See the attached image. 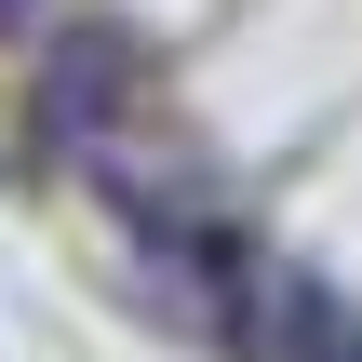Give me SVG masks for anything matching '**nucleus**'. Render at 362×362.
<instances>
[{"label":"nucleus","instance_id":"f257e3e1","mask_svg":"<svg viewBox=\"0 0 362 362\" xmlns=\"http://www.w3.org/2000/svg\"><path fill=\"white\" fill-rule=\"evenodd\" d=\"M134 94H148V54L121 27H54L40 40V81H27V148L81 175V148H107L134 121Z\"/></svg>","mask_w":362,"mask_h":362},{"label":"nucleus","instance_id":"7ed1b4c3","mask_svg":"<svg viewBox=\"0 0 362 362\" xmlns=\"http://www.w3.org/2000/svg\"><path fill=\"white\" fill-rule=\"evenodd\" d=\"M309 362H362V322H336V336H322V349H309Z\"/></svg>","mask_w":362,"mask_h":362},{"label":"nucleus","instance_id":"f03ea898","mask_svg":"<svg viewBox=\"0 0 362 362\" xmlns=\"http://www.w3.org/2000/svg\"><path fill=\"white\" fill-rule=\"evenodd\" d=\"M0 40H54V0H0Z\"/></svg>","mask_w":362,"mask_h":362}]
</instances>
